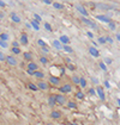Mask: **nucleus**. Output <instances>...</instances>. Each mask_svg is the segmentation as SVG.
<instances>
[{
	"mask_svg": "<svg viewBox=\"0 0 120 125\" xmlns=\"http://www.w3.org/2000/svg\"><path fill=\"white\" fill-rule=\"evenodd\" d=\"M6 63L11 66V67H15V66H17V60L15 56H12V55H6Z\"/></svg>",
	"mask_w": 120,
	"mask_h": 125,
	"instance_id": "f257e3e1",
	"label": "nucleus"
},
{
	"mask_svg": "<svg viewBox=\"0 0 120 125\" xmlns=\"http://www.w3.org/2000/svg\"><path fill=\"white\" fill-rule=\"evenodd\" d=\"M59 91L62 94H67V93L72 92V86H71L70 83H65V85H62V86L60 87Z\"/></svg>",
	"mask_w": 120,
	"mask_h": 125,
	"instance_id": "f03ea898",
	"label": "nucleus"
},
{
	"mask_svg": "<svg viewBox=\"0 0 120 125\" xmlns=\"http://www.w3.org/2000/svg\"><path fill=\"white\" fill-rule=\"evenodd\" d=\"M82 21L85 24V25H88V26H90L91 29H94V30H96L97 29V25L92 21V20H90V19H88V18H85V17H83L82 18Z\"/></svg>",
	"mask_w": 120,
	"mask_h": 125,
	"instance_id": "7ed1b4c3",
	"label": "nucleus"
},
{
	"mask_svg": "<svg viewBox=\"0 0 120 125\" xmlns=\"http://www.w3.org/2000/svg\"><path fill=\"white\" fill-rule=\"evenodd\" d=\"M55 96V101H57V105H65L66 104V98L62 95V94H57Z\"/></svg>",
	"mask_w": 120,
	"mask_h": 125,
	"instance_id": "20e7f679",
	"label": "nucleus"
},
{
	"mask_svg": "<svg viewBox=\"0 0 120 125\" xmlns=\"http://www.w3.org/2000/svg\"><path fill=\"white\" fill-rule=\"evenodd\" d=\"M29 41H28V35L27 33H22L20 35V38H19V44L22 45H28Z\"/></svg>",
	"mask_w": 120,
	"mask_h": 125,
	"instance_id": "39448f33",
	"label": "nucleus"
},
{
	"mask_svg": "<svg viewBox=\"0 0 120 125\" xmlns=\"http://www.w3.org/2000/svg\"><path fill=\"white\" fill-rule=\"evenodd\" d=\"M36 86H37V88L39 89H41V91H47L48 89V83L47 82H45V81H39L37 83H36Z\"/></svg>",
	"mask_w": 120,
	"mask_h": 125,
	"instance_id": "423d86ee",
	"label": "nucleus"
},
{
	"mask_svg": "<svg viewBox=\"0 0 120 125\" xmlns=\"http://www.w3.org/2000/svg\"><path fill=\"white\" fill-rule=\"evenodd\" d=\"M96 93H97V95H99V98H100L102 101H105L106 100V95H105V92H103V88L102 87H97L96 88Z\"/></svg>",
	"mask_w": 120,
	"mask_h": 125,
	"instance_id": "0eeeda50",
	"label": "nucleus"
},
{
	"mask_svg": "<svg viewBox=\"0 0 120 125\" xmlns=\"http://www.w3.org/2000/svg\"><path fill=\"white\" fill-rule=\"evenodd\" d=\"M49 83L50 85H53V86H58L60 85V79L58 76H49Z\"/></svg>",
	"mask_w": 120,
	"mask_h": 125,
	"instance_id": "6e6552de",
	"label": "nucleus"
},
{
	"mask_svg": "<svg viewBox=\"0 0 120 125\" xmlns=\"http://www.w3.org/2000/svg\"><path fill=\"white\" fill-rule=\"evenodd\" d=\"M95 18H96L97 20H100V21L107 23V24H108V23L110 21V18H109V17H107V16H103V14H99V16H96Z\"/></svg>",
	"mask_w": 120,
	"mask_h": 125,
	"instance_id": "1a4fd4ad",
	"label": "nucleus"
},
{
	"mask_svg": "<svg viewBox=\"0 0 120 125\" xmlns=\"http://www.w3.org/2000/svg\"><path fill=\"white\" fill-rule=\"evenodd\" d=\"M76 9H77V11L79 12V13H80V14H82V16H83V17H85V18H87V17L89 16V13H88V11L85 10V9H84L83 6H80V5H78V6H77Z\"/></svg>",
	"mask_w": 120,
	"mask_h": 125,
	"instance_id": "9d476101",
	"label": "nucleus"
},
{
	"mask_svg": "<svg viewBox=\"0 0 120 125\" xmlns=\"http://www.w3.org/2000/svg\"><path fill=\"white\" fill-rule=\"evenodd\" d=\"M59 42L61 43V44H62V45H69V43H70V38H69L67 36L62 35V36H60Z\"/></svg>",
	"mask_w": 120,
	"mask_h": 125,
	"instance_id": "9b49d317",
	"label": "nucleus"
},
{
	"mask_svg": "<svg viewBox=\"0 0 120 125\" xmlns=\"http://www.w3.org/2000/svg\"><path fill=\"white\" fill-rule=\"evenodd\" d=\"M10 18L11 20L13 21V23H20V18H19V16L17 14V13H15V12H11V14H10Z\"/></svg>",
	"mask_w": 120,
	"mask_h": 125,
	"instance_id": "f8f14e48",
	"label": "nucleus"
},
{
	"mask_svg": "<svg viewBox=\"0 0 120 125\" xmlns=\"http://www.w3.org/2000/svg\"><path fill=\"white\" fill-rule=\"evenodd\" d=\"M89 54L91 56H94V57H99L100 56V52H99V50L96 48H94V47H90L89 48Z\"/></svg>",
	"mask_w": 120,
	"mask_h": 125,
	"instance_id": "ddd939ff",
	"label": "nucleus"
},
{
	"mask_svg": "<svg viewBox=\"0 0 120 125\" xmlns=\"http://www.w3.org/2000/svg\"><path fill=\"white\" fill-rule=\"evenodd\" d=\"M28 70L36 72V70H39V66H37L35 62H29V64H28Z\"/></svg>",
	"mask_w": 120,
	"mask_h": 125,
	"instance_id": "4468645a",
	"label": "nucleus"
},
{
	"mask_svg": "<svg viewBox=\"0 0 120 125\" xmlns=\"http://www.w3.org/2000/svg\"><path fill=\"white\" fill-rule=\"evenodd\" d=\"M30 25H31V29L36 30V31H39L40 30V25H39V21H36V20H31V23H30Z\"/></svg>",
	"mask_w": 120,
	"mask_h": 125,
	"instance_id": "2eb2a0df",
	"label": "nucleus"
},
{
	"mask_svg": "<svg viewBox=\"0 0 120 125\" xmlns=\"http://www.w3.org/2000/svg\"><path fill=\"white\" fill-rule=\"evenodd\" d=\"M50 117H52L53 119H59L60 117H61V112H60V111H52Z\"/></svg>",
	"mask_w": 120,
	"mask_h": 125,
	"instance_id": "dca6fc26",
	"label": "nucleus"
},
{
	"mask_svg": "<svg viewBox=\"0 0 120 125\" xmlns=\"http://www.w3.org/2000/svg\"><path fill=\"white\" fill-rule=\"evenodd\" d=\"M48 105H49L50 107H53V106L57 105V101H55V96L50 95L49 98H48Z\"/></svg>",
	"mask_w": 120,
	"mask_h": 125,
	"instance_id": "f3484780",
	"label": "nucleus"
},
{
	"mask_svg": "<svg viewBox=\"0 0 120 125\" xmlns=\"http://www.w3.org/2000/svg\"><path fill=\"white\" fill-rule=\"evenodd\" d=\"M10 38V36H9V33H6V32H1L0 33V41H4V42H7Z\"/></svg>",
	"mask_w": 120,
	"mask_h": 125,
	"instance_id": "a211bd4d",
	"label": "nucleus"
},
{
	"mask_svg": "<svg viewBox=\"0 0 120 125\" xmlns=\"http://www.w3.org/2000/svg\"><path fill=\"white\" fill-rule=\"evenodd\" d=\"M23 56H24V60H27V61L31 62V60H32V54H31V52H29V51H25V52L23 54Z\"/></svg>",
	"mask_w": 120,
	"mask_h": 125,
	"instance_id": "6ab92c4d",
	"label": "nucleus"
},
{
	"mask_svg": "<svg viewBox=\"0 0 120 125\" xmlns=\"http://www.w3.org/2000/svg\"><path fill=\"white\" fill-rule=\"evenodd\" d=\"M53 47L59 50V49H62V44L59 42V39H55V41H53Z\"/></svg>",
	"mask_w": 120,
	"mask_h": 125,
	"instance_id": "aec40b11",
	"label": "nucleus"
},
{
	"mask_svg": "<svg viewBox=\"0 0 120 125\" xmlns=\"http://www.w3.org/2000/svg\"><path fill=\"white\" fill-rule=\"evenodd\" d=\"M32 76L37 77V79H43L45 77V74L42 73V72H40V70H36V72H34V75Z\"/></svg>",
	"mask_w": 120,
	"mask_h": 125,
	"instance_id": "412c9836",
	"label": "nucleus"
},
{
	"mask_svg": "<svg viewBox=\"0 0 120 125\" xmlns=\"http://www.w3.org/2000/svg\"><path fill=\"white\" fill-rule=\"evenodd\" d=\"M52 5H53V7H54V9H57V10H62V9H64V5H62V4H60V2H57V1H55V2H53Z\"/></svg>",
	"mask_w": 120,
	"mask_h": 125,
	"instance_id": "4be33fe9",
	"label": "nucleus"
},
{
	"mask_svg": "<svg viewBox=\"0 0 120 125\" xmlns=\"http://www.w3.org/2000/svg\"><path fill=\"white\" fill-rule=\"evenodd\" d=\"M62 50H64L65 52H69V54H72V52H73V49L71 48L70 45H62Z\"/></svg>",
	"mask_w": 120,
	"mask_h": 125,
	"instance_id": "5701e85b",
	"label": "nucleus"
},
{
	"mask_svg": "<svg viewBox=\"0 0 120 125\" xmlns=\"http://www.w3.org/2000/svg\"><path fill=\"white\" fill-rule=\"evenodd\" d=\"M79 86L82 87V88H85V87H87V80H85L84 77H80V80H79Z\"/></svg>",
	"mask_w": 120,
	"mask_h": 125,
	"instance_id": "b1692460",
	"label": "nucleus"
},
{
	"mask_svg": "<svg viewBox=\"0 0 120 125\" xmlns=\"http://www.w3.org/2000/svg\"><path fill=\"white\" fill-rule=\"evenodd\" d=\"M67 106H69L70 108H72V110H76V108H77V104H76L75 101H69V103H67Z\"/></svg>",
	"mask_w": 120,
	"mask_h": 125,
	"instance_id": "393cba45",
	"label": "nucleus"
},
{
	"mask_svg": "<svg viewBox=\"0 0 120 125\" xmlns=\"http://www.w3.org/2000/svg\"><path fill=\"white\" fill-rule=\"evenodd\" d=\"M79 80H80V77H78L77 75H73L72 76V82L76 83V85H79Z\"/></svg>",
	"mask_w": 120,
	"mask_h": 125,
	"instance_id": "a878e982",
	"label": "nucleus"
},
{
	"mask_svg": "<svg viewBox=\"0 0 120 125\" xmlns=\"http://www.w3.org/2000/svg\"><path fill=\"white\" fill-rule=\"evenodd\" d=\"M11 52L15 55H19L20 54V49L19 48H11Z\"/></svg>",
	"mask_w": 120,
	"mask_h": 125,
	"instance_id": "bb28decb",
	"label": "nucleus"
},
{
	"mask_svg": "<svg viewBox=\"0 0 120 125\" xmlns=\"http://www.w3.org/2000/svg\"><path fill=\"white\" fill-rule=\"evenodd\" d=\"M28 87H29L31 91H37L39 88H37V86L35 85V83H32V82H30V83H28Z\"/></svg>",
	"mask_w": 120,
	"mask_h": 125,
	"instance_id": "cd10ccee",
	"label": "nucleus"
},
{
	"mask_svg": "<svg viewBox=\"0 0 120 125\" xmlns=\"http://www.w3.org/2000/svg\"><path fill=\"white\" fill-rule=\"evenodd\" d=\"M43 26H45V29L47 30V31H49V32L53 30V29H52V25H50L49 23H45V24H43Z\"/></svg>",
	"mask_w": 120,
	"mask_h": 125,
	"instance_id": "c85d7f7f",
	"label": "nucleus"
},
{
	"mask_svg": "<svg viewBox=\"0 0 120 125\" xmlns=\"http://www.w3.org/2000/svg\"><path fill=\"white\" fill-rule=\"evenodd\" d=\"M0 47L4 48V49H6L9 47V43H7V42H4V41H0Z\"/></svg>",
	"mask_w": 120,
	"mask_h": 125,
	"instance_id": "c756f323",
	"label": "nucleus"
},
{
	"mask_svg": "<svg viewBox=\"0 0 120 125\" xmlns=\"http://www.w3.org/2000/svg\"><path fill=\"white\" fill-rule=\"evenodd\" d=\"M34 20H36V21H39V23H40L41 20H42V18H41V16H40V14L35 13V14H34Z\"/></svg>",
	"mask_w": 120,
	"mask_h": 125,
	"instance_id": "7c9ffc66",
	"label": "nucleus"
},
{
	"mask_svg": "<svg viewBox=\"0 0 120 125\" xmlns=\"http://www.w3.org/2000/svg\"><path fill=\"white\" fill-rule=\"evenodd\" d=\"M76 96L82 100V99H84V93H83V92H77V93H76Z\"/></svg>",
	"mask_w": 120,
	"mask_h": 125,
	"instance_id": "2f4dec72",
	"label": "nucleus"
},
{
	"mask_svg": "<svg viewBox=\"0 0 120 125\" xmlns=\"http://www.w3.org/2000/svg\"><path fill=\"white\" fill-rule=\"evenodd\" d=\"M5 60H6V55L2 51H0V62H4Z\"/></svg>",
	"mask_w": 120,
	"mask_h": 125,
	"instance_id": "473e14b6",
	"label": "nucleus"
},
{
	"mask_svg": "<svg viewBox=\"0 0 120 125\" xmlns=\"http://www.w3.org/2000/svg\"><path fill=\"white\" fill-rule=\"evenodd\" d=\"M37 44L40 45L41 48H43V47H47V45H46V43H45V41H42V39H39V41H37Z\"/></svg>",
	"mask_w": 120,
	"mask_h": 125,
	"instance_id": "72a5a7b5",
	"label": "nucleus"
},
{
	"mask_svg": "<svg viewBox=\"0 0 120 125\" xmlns=\"http://www.w3.org/2000/svg\"><path fill=\"white\" fill-rule=\"evenodd\" d=\"M40 62L42 64H47V63H48V60L43 56V57H40Z\"/></svg>",
	"mask_w": 120,
	"mask_h": 125,
	"instance_id": "f704fd0d",
	"label": "nucleus"
},
{
	"mask_svg": "<svg viewBox=\"0 0 120 125\" xmlns=\"http://www.w3.org/2000/svg\"><path fill=\"white\" fill-rule=\"evenodd\" d=\"M108 25H109L110 30H115V23H114V21H112V20H110L109 23H108Z\"/></svg>",
	"mask_w": 120,
	"mask_h": 125,
	"instance_id": "c9c22d12",
	"label": "nucleus"
},
{
	"mask_svg": "<svg viewBox=\"0 0 120 125\" xmlns=\"http://www.w3.org/2000/svg\"><path fill=\"white\" fill-rule=\"evenodd\" d=\"M99 66H100V68H101V69H102V70H105V72L107 70V67H106V64H105V62H100V63H99Z\"/></svg>",
	"mask_w": 120,
	"mask_h": 125,
	"instance_id": "e433bc0d",
	"label": "nucleus"
},
{
	"mask_svg": "<svg viewBox=\"0 0 120 125\" xmlns=\"http://www.w3.org/2000/svg\"><path fill=\"white\" fill-rule=\"evenodd\" d=\"M12 48H19V43L17 41H13L12 42Z\"/></svg>",
	"mask_w": 120,
	"mask_h": 125,
	"instance_id": "4c0bfd02",
	"label": "nucleus"
},
{
	"mask_svg": "<svg viewBox=\"0 0 120 125\" xmlns=\"http://www.w3.org/2000/svg\"><path fill=\"white\" fill-rule=\"evenodd\" d=\"M66 67H67V69H70V70H72V72H73V70L76 69V67H75V66H73L72 63H69V64H67Z\"/></svg>",
	"mask_w": 120,
	"mask_h": 125,
	"instance_id": "58836bf2",
	"label": "nucleus"
},
{
	"mask_svg": "<svg viewBox=\"0 0 120 125\" xmlns=\"http://www.w3.org/2000/svg\"><path fill=\"white\" fill-rule=\"evenodd\" d=\"M41 50H42L45 54H48V52H49V49L47 48V47H43V48H41Z\"/></svg>",
	"mask_w": 120,
	"mask_h": 125,
	"instance_id": "ea45409f",
	"label": "nucleus"
},
{
	"mask_svg": "<svg viewBox=\"0 0 120 125\" xmlns=\"http://www.w3.org/2000/svg\"><path fill=\"white\" fill-rule=\"evenodd\" d=\"M99 43H100V44H105V43H106V38L100 37V38H99Z\"/></svg>",
	"mask_w": 120,
	"mask_h": 125,
	"instance_id": "a19ab883",
	"label": "nucleus"
},
{
	"mask_svg": "<svg viewBox=\"0 0 120 125\" xmlns=\"http://www.w3.org/2000/svg\"><path fill=\"white\" fill-rule=\"evenodd\" d=\"M87 36H88V37H89V38H94V33H92V32H90V31H88V32H87Z\"/></svg>",
	"mask_w": 120,
	"mask_h": 125,
	"instance_id": "79ce46f5",
	"label": "nucleus"
},
{
	"mask_svg": "<svg viewBox=\"0 0 120 125\" xmlns=\"http://www.w3.org/2000/svg\"><path fill=\"white\" fill-rule=\"evenodd\" d=\"M95 93H96V92H95V89H94V88H90L89 89V94L90 95H95Z\"/></svg>",
	"mask_w": 120,
	"mask_h": 125,
	"instance_id": "37998d69",
	"label": "nucleus"
},
{
	"mask_svg": "<svg viewBox=\"0 0 120 125\" xmlns=\"http://www.w3.org/2000/svg\"><path fill=\"white\" fill-rule=\"evenodd\" d=\"M110 63H112V60L110 58H106L105 60V64H110Z\"/></svg>",
	"mask_w": 120,
	"mask_h": 125,
	"instance_id": "c03bdc74",
	"label": "nucleus"
},
{
	"mask_svg": "<svg viewBox=\"0 0 120 125\" xmlns=\"http://www.w3.org/2000/svg\"><path fill=\"white\" fill-rule=\"evenodd\" d=\"M5 6H6V2H5V1H1V0H0V7H1V9H4Z\"/></svg>",
	"mask_w": 120,
	"mask_h": 125,
	"instance_id": "a18cd8bd",
	"label": "nucleus"
},
{
	"mask_svg": "<svg viewBox=\"0 0 120 125\" xmlns=\"http://www.w3.org/2000/svg\"><path fill=\"white\" fill-rule=\"evenodd\" d=\"M106 43H113V39L110 37H106Z\"/></svg>",
	"mask_w": 120,
	"mask_h": 125,
	"instance_id": "49530a36",
	"label": "nucleus"
},
{
	"mask_svg": "<svg viewBox=\"0 0 120 125\" xmlns=\"http://www.w3.org/2000/svg\"><path fill=\"white\" fill-rule=\"evenodd\" d=\"M43 4H46V5H52L53 2H52V1H49V0H45V1H43Z\"/></svg>",
	"mask_w": 120,
	"mask_h": 125,
	"instance_id": "de8ad7c7",
	"label": "nucleus"
},
{
	"mask_svg": "<svg viewBox=\"0 0 120 125\" xmlns=\"http://www.w3.org/2000/svg\"><path fill=\"white\" fill-rule=\"evenodd\" d=\"M91 80H92V82H94V83H96V85L99 83V80H97V79H95V77H92Z\"/></svg>",
	"mask_w": 120,
	"mask_h": 125,
	"instance_id": "09e8293b",
	"label": "nucleus"
},
{
	"mask_svg": "<svg viewBox=\"0 0 120 125\" xmlns=\"http://www.w3.org/2000/svg\"><path fill=\"white\" fill-rule=\"evenodd\" d=\"M105 85H106L107 88H110V85H109V82H108V81H105Z\"/></svg>",
	"mask_w": 120,
	"mask_h": 125,
	"instance_id": "8fccbe9b",
	"label": "nucleus"
},
{
	"mask_svg": "<svg viewBox=\"0 0 120 125\" xmlns=\"http://www.w3.org/2000/svg\"><path fill=\"white\" fill-rule=\"evenodd\" d=\"M4 17H5V13L4 12H0V19H2Z\"/></svg>",
	"mask_w": 120,
	"mask_h": 125,
	"instance_id": "3c124183",
	"label": "nucleus"
},
{
	"mask_svg": "<svg viewBox=\"0 0 120 125\" xmlns=\"http://www.w3.org/2000/svg\"><path fill=\"white\" fill-rule=\"evenodd\" d=\"M25 26H27L28 29H31V25H30V23H27V24H25Z\"/></svg>",
	"mask_w": 120,
	"mask_h": 125,
	"instance_id": "603ef678",
	"label": "nucleus"
},
{
	"mask_svg": "<svg viewBox=\"0 0 120 125\" xmlns=\"http://www.w3.org/2000/svg\"><path fill=\"white\" fill-rule=\"evenodd\" d=\"M27 72H28L29 75H34V72H31V70H27Z\"/></svg>",
	"mask_w": 120,
	"mask_h": 125,
	"instance_id": "864d4df0",
	"label": "nucleus"
},
{
	"mask_svg": "<svg viewBox=\"0 0 120 125\" xmlns=\"http://www.w3.org/2000/svg\"><path fill=\"white\" fill-rule=\"evenodd\" d=\"M117 39H118V41H120V33H118V35H117Z\"/></svg>",
	"mask_w": 120,
	"mask_h": 125,
	"instance_id": "5fc2aeb1",
	"label": "nucleus"
},
{
	"mask_svg": "<svg viewBox=\"0 0 120 125\" xmlns=\"http://www.w3.org/2000/svg\"><path fill=\"white\" fill-rule=\"evenodd\" d=\"M69 125H78V124H77V123H70Z\"/></svg>",
	"mask_w": 120,
	"mask_h": 125,
	"instance_id": "6e6d98bb",
	"label": "nucleus"
},
{
	"mask_svg": "<svg viewBox=\"0 0 120 125\" xmlns=\"http://www.w3.org/2000/svg\"><path fill=\"white\" fill-rule=\"evenodd\" d=\"M118 104H119V106H120V99H118Z\"/></svg>",
	"mask_w": 120,
	"mask_h": 125,
	"instance_id": "4d7b16f0",
	"label": "nucleus"
},
{
	"mask_svg": "<svg viewBox=\"0 0 120 125\" xmlns=\"http://www.w3.org/2000/svg\"><path fill=\"white\" fill-rule=\"evenodd\" d=\"M0 33H1V26H0Z\"/></svg>",
	"mask_w": 120,
	"mask_h": 125,
	"instance_id": "13d9d810",
	"label": "nucleus"
}]
</instances>
